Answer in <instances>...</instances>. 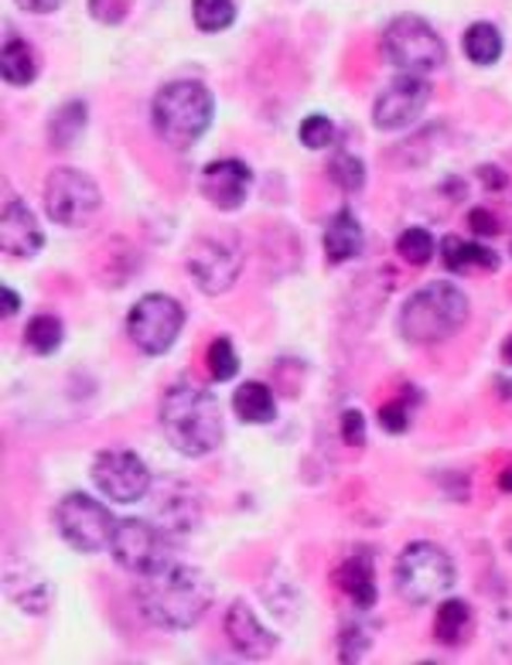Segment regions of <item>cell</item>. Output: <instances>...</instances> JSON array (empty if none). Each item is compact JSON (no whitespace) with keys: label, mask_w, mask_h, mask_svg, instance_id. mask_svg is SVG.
I'll list each match as a JSON object with an SVG mask.
<instances>
[{"label":"cell","mask_w":512,"mask_h":665,"mask_svg":"<svg viewBox=\"0 0 512 665\" xmlns=\"http://www.w3.org/2000/svg\"><path fill=\"white\" fill-rule=\"evenodd\" d=\"M335 580H338L341 590H346V598H349L355 607H373V604H376V570H373V556L352 553L349 560H341Z\"/></svg>","instance_id":"20"},{"label":"cell","mask_w":512,"mask_h":665,"mask_svg":"<svg viewBox=\"0 0 512 665\" xmlns=\"http://www.w3.org/2000/svg\"><path fill=\"white\" fill-rule=\"evenodd\" d=\"M301 143L308 147V151H325V147H332L338 140V130H335V123L322 113H314L301 123V130H298Z\"/></svg>","instance_id":"34"},{"label":"cell","mask_w":512,"mask_h":665,"mask_svg":"<svg viewBox=\"0 0 512 665\" xmlns=\"http://www.w3.org/2000/svg\"><path fill=\"white\" fill-rule=\"evenodd\" d=\"M441 260H445V269L451 274H469V269H499V253H492L489 246L482 242H465L461 236H445L441 239Z\"/></svg>","instance_id":"21"},{"label":"cell","mask_w":512,"mask_h":665,"mask_svg":"<svg viewBox=\"0 0 512 665\" xmlns=\"http://www.w3.org/2000/svg\"><path fill=\"white\" fill-rule=\"evenodd\" d=\"M89 475H92L96 488H100L110 502H120V505L140 502L154 488L151 485V472H148V464L140 461V454L120 451V448L96 454Z\"/></svg>","instance_id":"12"},{"label":"cell","mask_w":512,"mask_h":665,"mask_svg":"<svg viewBox=\"0 0 512 665\" xmlns=\"http://www.w3.org/2000/svg\"><path fill=\"white\" fill-rule=\"evenodd\" d=\"M41 246L45 233L38 226V215L28 209V202L8 199L4 215H0V250H4V256L32 260L35 253H41Z\"/></svg>","instance_id":"15"},{"label":"cell","mask_w":512,"mask_h":665,"mask_svg":"<svg viewBox=\"0 0 512 665\" xmlns=\"http://www.w3.org/2000/svg\"><path fill=\"white\" fill-rule=\"evenodd\" d=\"M236 373H239V355L233 349V341L226 335H218L209 344V376L215 382H229V379H236Z\"/></svg>","instance_id":"32"},{"label":"cell","mask_w":512,"mask_h":665,"mask_svg":"<svg viewBox=\"0 0 512 665\" xmlns=\"http://www.w3.org/2000/svg\"><path fill=\"white\" fill-rule=\"evenodd\" d=\"M373 649V638L359 622H346L338 631V658L341 662H362Z\"/></svg>","instance_id":"33"},{"label":"cell","mask_w":512,"mask_h":665,"mask_svg":"<svg viewBox=\"0 0 512 665\" xmlns=\"http://www.w3.org/2000/svg\"><path fill=\"white\" fill-rule=\"evenodd\" d=\"M469 229H472L478 239H492V236L502 233V222H499V215L489 212V209H472V212H469Z\"/></svg>","instance_id":"36"},{"label":"cell","mask_w":512,"mask_h":665,"mask_svg":"<svg viewBox=\"0 0 512 665\" xmlns=\"http://www.w3.org/2000/svg\"><path fill=\"white\" fill-rule=\"evenodd\" d=\"M65 341V325L59 322L55 314H38L24 328V344L35 352V355H55Z\"/></svg>","instance_id":"27"},{"label":"cell","mask_w":512,"mask_h":665,"mask_svg":"<svg viewBox=\"0 0 512 665\" xmlns=\"http://www.w3.org/2000/svg\"><path fill=\"white\" fill-rule=\"evenodd\" d=\"M86 120H89V110L83 100H72V103L59 106L52 123H48V143H52L55 151H68V147L83 137Z\"/></svg>","instance_id":"25"},{"label":"cell","mask_w":512,"mask_h":665,"mask_svg":"<svg viewBox=\"0 0 512 665\" xmlns=\"http://www.w3.org/2000/svg\"><path fill=\"white\" fill-rule=\"evenodd\" d=\"M461 48H465L469 62H475V65H496L499 55H502V35H499L496 24L478 21V24H472V28L465 32V38H461Z\"/></svg>","instance_id":"26"},{"label":"cell","mask_w":512,"mask_h":665,"mask_svg":"<svg viewBox=\"0 0 512 665\" xmlns=\"http://www.w3.org/2000/svg\"><path fill=\"white\" fill-rule=\"evenodd\" d=\"M338 430H341V440H346L349 448H362L365 443V416L359 410H346L341 413Z\"/></svg>","instance_id":"37"},{"label":"cell","mask_w":512,"mask_h":665,"mask_svg":"<svg viewBox=\"0 0 512 665\" xmlns=\"http://www.w3.org/2000/svg\"><path fill=\"white\" fill-rule=\"evenodd\" d=\"M185 328V308L167 293H148L127 314V335L143 355H164Z\"/></svg>","instance_id":"10"},{"label":"cell","mask_w":512,"mask_h":665,"mask_svg":"<svg viewBox=\"0 0 512 665\" xmlns=\"http://www.w3.org/2000/svg\"><path fill=\"white\" fill-rule=\"evenodd\" d=\"M185 266H188V277L191 284L199 287L202 293H226L239 274H242V246H239V236L233 233H209V236H199L191 242V250L185 256Z\"/></svg>","instance_id":"7"},{"label":"cell","mask_w":512,"mask_h":665,"mask_svg":"<svg viewBox=\"0 0 512 665\" xmlns=\"http://www.w3.org/2000/svg\"><path fill=\"white\" fill-rule=\"evenodd\" d=\"M110 556L116 560V566H124L137 577L158 574L161 566L171 563V532H164L158 523L124 519L113 529Z\"/></svg>","instance_id":"11"},{"label":"cell","mask_w":512,"mask_h":665,"mask_svg":"<svg viewBox=\"0 0 512 665\" xmlns=\"http://www.w3.org/2000/svg\"><path fill=\"white\" fill-rule=\"evenodd\" d=\"M434 236L424 226H410L400 233L397 239V253L410 263V266H427L434 260Z\"/></svg>","instance_id":"30"},{"label":"cell","mask_w":512,"mask_h":665,"mask_svg":"<svg viewBox=\"0 0 512 665\" xmlns=\"http://www.w3.org/2000/svg\"><path fill=\"white\" fill-rule=\"evenodd\" d=\"M445 38L417 14H400L383 32V59L407 76H430L445 65Z\"/></svg>","instance_id":"6"},{"label":"cell","mask_w":512,"mask_h":665,"mask_svg":"<svg viewBox=\"0 0 512 665\" xmlns=\"http://www.w3.org/2000/svg\"><path fill=\"white\" fill-rule=\"evenodd\" d=\"M328 181L338 185V188H346V191H359L365 185V164L349 151H338L328 161Z\"/></svg>","instance_id":"31"},{"label":"cell","mask_w":512,"mask_h":665,"mask_svg":"<svg viewBox=\"0 0 512 665\" xmlns=\"http://www.w3.org/2000/svg\"><path fill=\"white\" fill-rule=\"evenodd\" d=\"M233 413L242 424H274L277 421V400L266 382H242L233 392Z\"/></svg>","instance_id":"23"},{"label":"cell","mask_w":512,"mask_h":665,"mask_svg":"<svg viewBox=\"0 0 512 665\" xmlns=\"http://www.w3.org/2000/svg\"><path fill=\"white\" fill-rule=\"evenodd\" d=\"M502 359H505V365H512V335L502 341Z\"/></svg>","instance_id":"42"},{"label":"cell","mask_w":512,"mask_h":665,"mask_svg":"<svg viewBox=\"0 0 512 665\" xmlns=\"http://www.w3.org/2000/svg\"><path fill=\"white\" fill-rule=\"evenodd\" d=\"M137 607L154 628L188 631L212 607V584L202 570L171 560L158 574L143 577L137 587Z\"/></svg>","instance_id":"1"},{"label":"cell","mask_w":512,"mask_h":665,"mask_svg":"<svg viewBox=\"0 0 512 665\" xmlns=\"http://www.w3.org/2000/svg\"><path fill=\"white\" fill-rule=\"evenodd\" d=\"M499 488H502V491H512V467H505V472L499 475Z\"/></svg>","instance_id":"41"},{"label":"cell","mask_w":512,"mask_h":665,"mask_svg":"<svg viewBox=\"0 0 512 665\" xmlns=\"http://www.w3.org/2000/svg\"><path fill=\"white\" fill-rule=\"evenodd\" d=\"M8 594L11 601L28 611V614H41L52 604V584H48L38 570H8Z\"/></svg>","instance_id":"24"},{"label":"cell","mask_w":512,"mask_h":665,"mask_svg":"<svg viewBox=\"0 0 512 665\" xmlns=\"http://www.w3.org/2000/svg\"><path fill=\"white\" fill-rule=\"evenodd\" d=\"M454 577L458 574H454L451 556L437 543H424V539L403 547V553L397 556V570H394L400 598L413 607H424L437 598H445L454 587Z\"/></svg>","instance_id":"5"},{"label":"cell","mask_w":512,"mask_h":665,"mask_svg":"<svg viewBox=\"0 0 512 665\" xmlns=\"http://www.w3.org/2000/svg\"><path fill=\"white\" fill-rule=\"evenodd\" d=\"M362 242L365 236H362V226L352 215V209H338L325 226V260L332 266L349 263L362 253Z\"/></svg>","instance_id":"18"},{"label":"cell","mask_w":512,"mask_h":665,"mask_svg":"<svg viewBox=\"0 0 512 665\" xmlns=\"http://www.w3.org/2000/svg\"><path fill=\"white\" fill-rule=\"evenodd\" d=\"M151 120H154V130H158V137L164 143L185 151V147L199 143L202 134L212 127L215 100H212V92L202 83H195V79L167 83L154 96Z\"/></svg>","instance_id":"4"},{"label":"cell","mask_w":512,"mask_h":665,"mask_svg":"<svg viewBox=\"0 0 512 665\" xmlns=\"http://www.w3.org/2000/svg\"><path fill=\"white\" fill-rule=\"evenodd\" d=\"M103 195L86 171L76 167H59L48 175L45 185V212L48 218L62 229H83L92 222V215L100 212Z\"/></svg>","instance_id":"8"},{"label":"cell","mask_w":512,"mask_h":665,"mask_svg":"<svg viewBox=\"0 0 512 665\" xmlns=\"http://www.w3.org/2000/svg\"><path fill=\"white\" fill-rule=\"evenodd\" d=\"M421 392L413 389V386H403V400H389L386 406H379V427L386 434H403L410 427V416L413 410L421 406Z\"/></svg>","instance_id":"29"},{"label":"cell","mask_w":512,"mask_h":665,"mask_svg":"<svg viewBox=\"0 0 512 665\" xmlns=\"http://www.w3.org/2000/svg\"><path fill=\"white\" fill-rule=\"evenodd\" d=\"M427 103H430V83L424 76H407V72H400V76L376 96L373 127L383 134H400L424 116Z\"/></svg>","instance_id":"13"},{"label":"cell","mask_w":512,"mask_h":665,"mask_svg":"<svg viewBox=\"0 0 512 665\" xmlns=\"http://www.w3.org/2000/svg\"><path fill=\"white\" fill-rule=\"evenodd\" d=\"M158 526L171 536L199 526V499L185 481H171L158 499Z\"/></svg>","instance_id":"17"},{"label":"cell","mask_w":512,"mask_h":665,"mask_svg":"<svg viewBox=\"0 0 512 665\" xmlns=\"http://www.w3.org/2000/svg\"><path fill=\"white\" fill-rule=\"evenodd\" d=\"M161 430L164 440L185 457H205L223 443V410L212 392L195 382H178L161 400Z\"/></svg>","instance_id":"2"},{"label":"cell","mask_w":512,"mask_h":665,"mask_svg":"<svg viewBox=\"0 0 512 665\" xmlns=\"http://www.w3.org/2000/svg\"><path fill=\"white\" fill-rule=\"evenodd\" d=\"M191 17L199 32H226L236 21V0H191Z\"/></svg>","instance_id":"28"},{"label":"cell","mask_w":512,"mask_h":665,"mask_svg":"<svg viewBox=\"0 0 512 665\" xmlns=\"http://www.w3.org/2000/svg\"><path fill=\"white\" fill-rule=\"evenodd\" d=\"M469 298L451 280H430L403 301L397 328L410 344H441L469 325Z\"/></svg>","instance_id":"3"},{"label":"cell","mask_w":512,"mask_h":665,"mask_svg":"<svg viewBox=\"0 0 512 665\" xmlns=\"http://www.w3.org/2000/svg\"><path fill=\"white\" fill-rule=\"evenodd\" d=\"M253 188V171L239 158H218L202 171V199L218 212H236Z\"/></svg>","instance_id":"14"},{"label":"cell","mask_w":512,"mask_h":665,"mask_svg":"<svg viewBox=\"0 0 512 665\" xmlns=\"http://www.w3.org/2000/svg\"><path fill=\"white\" fill-rule=\"evenodd\" d=\"M475 635V614L472 604L461 598H448L441 601L434 614V642L445 649H461L469 645V638Z\"/></svg>","instance_id":"19"},{"label":"cell","mask_w":512,"mask_h":665,"mask_svg":"<svg viewBox=\"0 0 512 665\" xmlns=\"http://www.w3.org/2000/svg\"><path fill=\"white\" fill-rule=\"evenodd\" d=\"M0 72H4V83L14 89L32 86L38 76V59L35 48L24 41L21 35H4V52H0Z\"/></svg>","instance_id":"22"},{"label":"cell","mask_w":512,"mask_h":665,"mask_svg":"<svg viewBox=\"0 0 512 665\" xmlns=\"http://www.w3.org/2000/svg\"><path fill=\"white\" fill-rule=\"evenodd\" d=\"M478 181L489 188V191H502L505 185H509V175L502 167H496V164H482L478 167Z\"/></svg>","instance_id":"38"},{"label":"cell","mask_w":512,"mask_h":665,"mask_svg":"<svg viewBox=\"0 0 512 665\" xmlns=\"http://www.w3.org/2000/svg\"><path fill=\"white\" fill-rule=\"evenodd\" d=\"M17 8L28 14H52L62 8V0H17Z\"/></svg>","instance_id":"39"},{"label":"cell","mask_w":512,"mask_h":665,"mask_svg":"<svg viewBox=\"0 0 512 665\" xmlns=\"http://www.w3.org/2000/svg\"><path fill=\"white\" fill-rule=\"evenodd\" d=\"M226 638L242 658H253V662L274 655V649H277V635L260 625V618L247 601H236L226 611Z\"/></svg>","instance_id":"16"},{"label":"cell","mask_w":512,"mask_h":665,"mask_svg":"<svg viewBox=\"0 0 512 665\" xmlns=\"http://www.w3.org/2000/svg\"><path fill=\"white\" fill-rule=\"evenodd\" d=\"M55 526L76 553H103L110 550L116 519L103 502L89 499L86 491H68L55 509Z\"/></svg>","instance_id":"9"},{"label":"cell","mask_w":512,"mask_h":665,"mask_svg":"<svg viewBox=\"0 0 512 665\" xmlns=\"http://www.w3.org/2000/svg\"><path fill=\"white\" fill-rule=\"evenodd\" d=\"M130 4H134V0H86L89 14L100 24H110V28L130 14Z\"/></svg>","instance_id":"35"},{"label":"cell","mask_w":512,"mask_h":665,"mask_svg":"<svg viewBox=\"0 0 512 665\" xmlns=\"http://www.w3.org/2000/svg\"><path fill=\"white\" fill-rule=\"evenodd\" d=\"M0 298H4V322H11V317L21 311V293L11 290V287H4V290H0Z\"/></svg>","instance_id":"40"}]
</instances>
